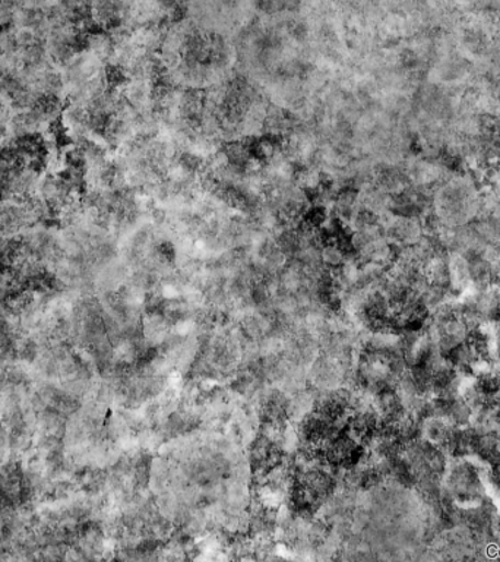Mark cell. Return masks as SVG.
<instances>
[{
    "label": "cell",
    "instance_id": "obj_1",
    "mask_svg": "<svg viewBox=\"0 0 500 562\" xmlns=\"http://www.w3.org/2000/svg\"><path fill=\"white\" fill-rule=\"evenodd\" d=\"M44 140L38 132H22L0 143V201L37 192L48 162Z\"/></svg>",
    "mask_w": 500,
    "mask_h": 562
}]
</instances>
